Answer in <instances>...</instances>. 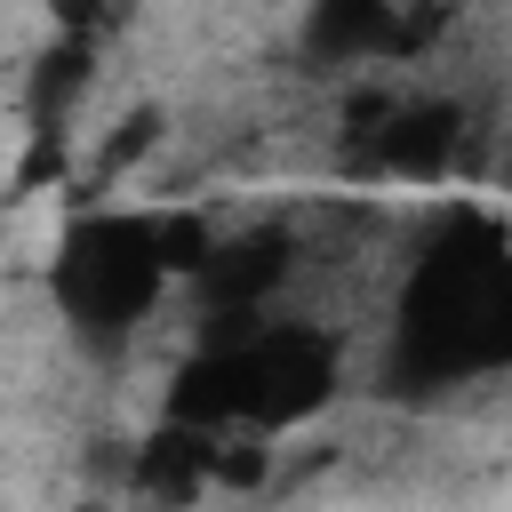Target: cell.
Returning a JSON list of instances; mask_svg holds the SVG:
<instances>
[{
    "mask_svg": "<svg viewBox=\"0 0 512 512\" xmlns=\"http://www.w3.org/2000/svg\"><path fill=\"white\" fill-rule=\"evenodd\" d=\"M168 288V256H160V216H80L56 248V304L88 344L128 336Z\"/></svg>",
    "mask_w": 512,
    "mask_h": 512,
    "instance_id": "7a4b0ae2",
    "label": "cell"
},
{
    "mask_svg": "<svg viewBox=\"0 0 512 512\" xmlns=\"http://www.w3.org/2000/svg\"><path fill=\"white\" fill-rule=\"evenodd\" d=\"M512 368V248L488 224H456L400 296L392 376L400 384H464Z\"/></svg>",
    "mask_w": 512,
    "mask_h": 512,
    "instance_id": "6da1fadb",
    "label": "cell"
},
{
    "mask_svg": "<svg viewBox=\"0 0 512 512\" xmlns=\"http://www.w3.org/2000/svg\"><path fill=\"white\" fill-rule=\"evenodd\" d=\"M280 272H288V240L248 232V240H208V256L192 264V288L216 320H256V304L280 288Z\"/></svg>",
    "mask_w": 512,
    "mask_h": 512,
    "instance_id": "277c9868",
    "label": "cell"
},
{
    "mask_svg": "<svg viewBox=\"0 0 512 512\" xmlns=\"http://www.w3.org/2000/svg\"><path fill=\"white\" fill-rule=\"evenodd\" d=\"M432 32V16H400V0H312L304 8V48L320 64H376L400 56Z\"/></svg>",
    "mask_w": 512,
    "mask_h": 512,
    "instance_id": "3957f363",
    "label": "cell"
}]
</instances>
